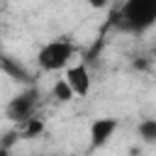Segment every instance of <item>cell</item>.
Masks as SVG:
<instances>
[{"label":"cell","mask_w":156,"mask_h":156,"mask_svg":"<svg viewBox=\"0 0 156 156\" xmlns=\"http://www.w3.org/2000/svg\"><path fill=\"white\" fill-rule=\"evenodd\" d=\"M156 24V0H124L119 10V27L141 34Z\"/></svg>","instance_id":"cell-1"},{"label":"cell","mask_w":156,"mask_h":156,"mask_svg":"<svg viewBox=\"0 0 156 156\" xmlns=\"http://www.w3.org/2000/svg\"><path fill=\"white\" fill-rule=\"evenodd\" d=\"M76 56V46L68 41V39H51L46 41L39 54H37V63L41 71H49V73H56V71H66L71 66Z\"/></svg>","instance_id":"cell-2"},{"label":"cell","mask_w":156,"mask_h":156,"mask_svg":"<svg viewBox=\"0 0 156 156\" xmlns=\"http://www.w3.org/2000/svg\"><path fill=\"white\" fill-rule=\"evenodd\" d=\"M37 90L34 88H29V90H22V93H17V95H12L10 98V102L5 105V117L10 119V122H15V124H22L27 117H32L34 115V107H37Z\"/></svg>","instance_id":"cell-3"},{"label":"cell","mask_w":156,"mask_h":156,"mask_svg":"<svg viewBox=\"0 0 156 156\" xmlns=\"http://www.w3.org/2000/svg\"><path fill=\"white\" fill-rule=\"evenodd\" d=\"M117 129H119L117 117H98V119H93L90 132H88V136H90V149H102V146L115 136Z\"/></svg>","instance_id":"cell-4"},{"label":"cell","mask_w":156,"mask_h":156,"mask_svg":"<svg viewBox=\"0 0 156 156\" xmlns=\"http://www.w3.org/2000/svg\"><path fill=\"white\" fill-rule=\"evenodd\" d=\"M66 80L68 85L73 88L76 98H85L90 93V85H93V78H90V71L85 63H73L66 68Z\"/></svg>","instance_id":"cell-5"},{"label":"cell","mask_w":156,"mask_h":156,"mask_svg":"<svg viewBox=\"0 0 156 156\" xmlns=\"http://www.w3.org/2000/svg\"><path fill=\"white\" fill-rule=\"evenodd\" d=\"M20 127H22V136H24V139H39V136L46 132V122H44L41 117H34V115L27 117Z\"/></svg>","instance_id":"cell-6"},{"label":"cell","mask_w":156,"mask_h":156,"mask_svg":"<svg viewBox=\"0 0 156 156\" xmlns=\"http://www.w3.org/2000/svg\"><path fill=\"white\" fill-rule=\"evenodd\" d=\"M136 136H139L144 144L154 146V144H156V117H146V119H141V122L136 124Z\"/></svg>","instance_id":"cell-7"},{"label":"cell","mask_w":156,"mask_h":156,"mask_svg":"<svg viewBox=\"0 0 156 156\" xmlns=\"http://www.w3.org/2000/svg\"><path fill=\"white\" fill-rule=\"evenodd\" d=\"M51 95H54V100H56V102H71V100L76 98V93H73V88L68 85V80H66V78H61V80H56V83H54Z\"/></svg>","instance_id":"cell-8"},{"label":"cell","mask_w":156,"mask_h":156,"mask_svg":"<svg viewBox=\"0 0 156 156\" xmlns=\"http://www.w3.org/2000/svg\"><path fill=\"white\" fill-rule=\"evenodd\" d=\"M85 5L93 7V10H105L110 5V0H85Z\"/></svg>","instance_id":"cell-9"}]
</instances>
